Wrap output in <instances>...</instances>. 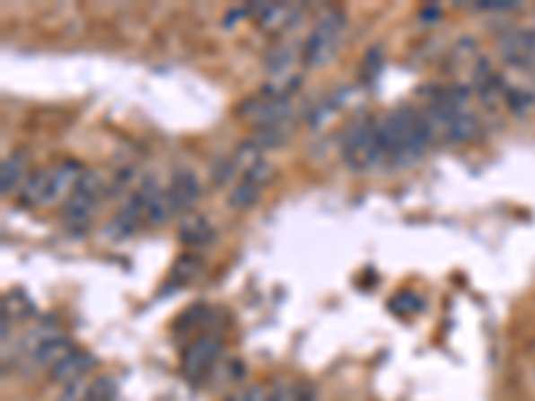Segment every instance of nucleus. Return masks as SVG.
<instances>
[{"instance_id": "1", "label": "nucleus", "mask_w": 535, "mask_h": 401, "mask_svg": "<svg viewBox=\"0 0 535 401\" xmlns=\"http://www.w3.org/2000/svg\"><path fill=\"white\" fill-rule=\"evenodd\" d=\"M378 139L383 161L404 169L417 163L434 142V132L425 124L423 113L415 108H397L378 121Z\"/></svg>"}, {"instance_id": "23", "label": "nucleus", "mask_w": 535, "mask_h": 401, "mask_svg": "<svg viewBox=\"0 0 535 401\" xmlns=\"http://www.w3.org/2000/svg\"><path fill=\"white\" fill-rule=\"evenodd\" d=\"M239 174H241V171H239V166H236L233 155H228V158L223 155V158H217V163L212 166V182H215L217 187L231 185Z\"/></svg>"}, {"instance_id": "4", "label": "nucleus", "mask_w": 535, "mask_h": 401, "mask_svg": "<svg viewBox=\"0 0 535 401\" xmlns=\"http://www.w3.org/2000/svg\"><path fill=\"white\" fill-rule=\"evenodd\" d=\"M108 185H102L100 174L94 171H83V177L78 179V185L73 187V193L67 196V201L62 204V220L73 233H81L89 228L92 214L100 206V198H105Z\"/></svg>"}, {"instance_id": "27", "label": "nucleus", "mask_w": 535, "mask_h": 401, "mask_svg": "<svg viewBox=\"0 0 535 401\" xmlns=\"http://www.w3.org/2000/svg\"><path fill=\"white\" fill-rule=\"evenodd\" d=\"M86 401H116V388H113V380H97L92 386V397Z\"/></svg>"}, {"instance_id": "10", "label": "nucleus", "mask_w": 535, "mask_h": 401, "mask_svg": "<svg viewBox=\"0 0 535 401\" xmlns=\"http://www.w3.org/2000/svg\"><path fill=\"white\" fill-rule=\"evenodd\" d=\"M142 220H145V196H142V190H134L124 201V206L118 209V214L113 217V222L105 228V233L110 239H127L139 228Z\"/></svg>"}, {"instance_id": "29", "label": "nucleus", "mask_w": 535, "mask_h": 401, "mask_svg": "<svg viewBox=\"0 0 535 401\" xmlns=\"http://www.w3.org/2000/svg\"><path fill=\"white\" fill-rule=\"evenodd\" d=\"M228 401H268V391L263 386H252V388H247V391L233 394Z\"/></svg>"}, {"instance_id": "5", "label": "nucleus", "mask_w": 535, "mask_h": 401, "mask_svg": "<svg viewBox=\"0 0 535 401\" xmlns=\"http://www.w3.org/2000/svg\"><path fill=\"white\" fill-rule=\"evenodd\" d=\"M223 343L217 335H198L182 353V375L190 383H201L217 364Z\"/></svg>"}, {"instance_id": "6", "label": "nucleus", "mask_w": 535, "mask_h": 401, "mask_svg": "<svg viewBox=\"0 0 535 401\" xmlns=\"http://www.w3.org/2000/svg\"><path fill=\"white\" fill-rule=\"evenodd\" d=\"M498 51L506 65H512L517 70H535V32L509 27L498 38Z\"/></svg>"}, {"instance_id": "8", "label": "nucleus", "mask_w": 535, "mask_h": 401, "mask_svg": "<svg viewBox=\"0 0 535 401\" xmlns=\"http://www.w3.org/2000/svg\"><path fill=\"white\" fill-rule=\"evenodd\" d=\"M174 214H190V209L201 201V182L193 171H174L166 187Z\"/></svg>"}, {"instance_id": "2", "label": "nucleus", "mask_w": 535, "mask_h": 401, "mask_svg": "<svg viewBox=\"0 0 535 401\" xmlns=\"http://www.w3.org/2000/svg\"><path fill=\"white\" fill-rule=\"evenodd\" d=\"M346 24H348V16H346L343 8H327L316 19L313 30H311V35L303 46V65L311 67V70L324 67L338 54L343 35H346Z\"/></svg>"}, {"instance_id": "31", "label": "nucleus", "mask_w": 535, "mask_h": 401, "mask_svg": "<svg viewBox=\"0 0 535 401\" xmlns=\"http://www.w3.org/2000/svg\"><path fill=\"white\" fill-rule=\"evenodd\" d=\"M300 401H316V397H313V394H308V391H303V399Z\"/></svg>"}, {"instance_id": "14", "label": "nucleus", "mask_w": 535, "mask_h": 401, "mask_svg": "<svg viewBox=\"0 0 535 401\" xmlns=\"http://www.w3.org/2000/svg\"><path fill=\"white\" fill-rule=\"evenodd\" d=\"M92 370H94V356L86 353V351H75V353H70L62 364H57V367L51 370V380L67 386V383L83 380Z\"/></svg>"}, {"instance_id": "15", "label": "nucleus", "mask_w": 535, "mask_h": 401, "mask_svg": "<svg viewBox=\"0 0 535 401\" xmlns=\"http://www.w3.org/2000/svg\"><path fill=\"white\" fill-rule=\"evenodd\" d=\"M24 182H27V155L11 153L0 166V190H3V196H11V193L22 190Z\"/></svg>"}, {"instance_id": "25", "label": "nucleus", "mask_w": 535, "mask_h": 401, "mask_svg": "<svg viewBox=\"0 0 535 401\" xmlns=\"http://www.w3.org/2000/svg\"><path fill=\"white\" fill-rule=\"evenodd\" d=\"M383 57H386V48L378 43V46H373L370 51H367V57H364V78L373 83L375 78H378V73H381V65H383Z\"/></svg>"}, {"instance_id": "20", "label": "nucleus", "mask_w": 535, "mask_h": 401, "mask_svg": "<svg viewBox=\"0 0 535 401\" xmlns=\"http://www.w3.org/2000/svg\"><path fill=\"white\" fill-rule=\"evenodd\" d=\"M206 316H209V308H206L204 302L190 305V308L177 318V324H174V335H190V329H196L198 324H204V321H206Z\"/></svg>"}, {"instance_id": "24", "label": "nucleus", "mask_w": 535, "mask_h": 401, "mask_svg": "<svg viewBox=\"0 0 535 401\" xmlns=\"http://www.w3.org/2000/svg\"><path fill=\"white\" fill-rule=\"evenodd\" d=\"M8 313H11V318L27 316V313H32V302L22 292H11L3 302V316H8Z\"/></svg>"}, {"instance_id": "3", "label": "nucleus", "mask_w": 535, "mask_h": 401, "mask_svg": "<svg viewBox=\"0 0 535 401\" xmlns=\"http://www.w3.org/2000/svg\"><path fill=\"white\" fill-rule=\"evenodd\" d=\"M340 153L348 169L354 171H367L378 163H383V150L378 139V121L373 118H359L354 121L340 139Z\"/></svg>"}, {"instance_id": "11", "label": "nucleus", "mask_w": 535, "mask_h": 401, "mask_svg": "<svg viewBox=\"0 0 535 401\" xmlns=\"http://www.w3.org/2000/svg\"><path fill=\"white\" fill-rule=\"evenodd\" d=\"M19 206L24 209H38V206H48L51 198V166L48 169H35L27 182L19 190Z\"/></svg>"}, {"instance_id": "18", "label": "nucleus", "mask_w": 535, "mask_h": 401, "mask_svg": "<svg viewBox=\"0 0 535 401\" xmlns=\"http://www.w3.org/2000/svg\"><path fill=\"white\" fill-rule=\"evenodd\" d=\"M62 332H59V327L57 324H51V321H43V324H38L35 329H30L27 335H24V340H22V351L27 353V359L40 348V345H46L48 340H54V337H59Z\"/></svg>"}, {"instance_id": "19", "label": "nucleus", "mask_w": 535, "mask_h": 401, "mask_svg": "<svg viewBox=\"0 0 535 401\" xmlns=\"http://www.w3.org/2000/svg\"><path fill=\"white\" fill-rule=\"evenodd\" d=\"M477 65L479 62V48H477V40L474 38H463L458 40L452 48H450V57H447V70H455L458 65Z\"/></svg>"}, {"instance_id": "13", "label": "nucleus", "mask_w": 535, "mask_h": 401, "mask_svg": "<svg viewBox=\"0 0 535 401\" xmlns=\"http://www.w3.org/2000/svg\"><path fill=\"white\" fill-rule=\"evenodd\" d=\"M177 233H180V241L190 249H201V247H209L215 241V228L201 214H185Z\"/></svg>"}, {"instance_id": "17", "label": "nucleus", "mask_w": 535, "mask_h": 401, "mask_svg": "<svg viewBox=\"0 0 535 401\" xmlns=\"http://www.w3.org/2000/svg\"><path fill=\"white\" fill-rule=\"evenodd\" d=\"M260 185H255L252 179H241L233 190H231V196H228V206L231 209H252L258 201H260Z\"/></svg>"}, {"instance_id": "9", "label": "nucleus", "mask_w": 535, "mask_h": 401, "mask_svg": "<svg viewBox=\"0 0 535 401\" xmlns=\"http://www.w3.org/2000/svg\"><path fill=\"white\" fill-rule=\"evenodd\" d=\"M142 196H145V222L150 228H161L174 217V206L169 201V193L155 182V179H145L139 185Z\"/></svg>"}, {"instance_id": "26", "label": "nucleus", "mask_w": 535, "mask_h": 401, "mask_svg": "<svg viewBox=\"0 0 535 401\" xmlns=\"http://www.w3.org/2000/svg\"><path fill=\"white\" fill-rule=\"evenodd\" d=\"M92 397V388L86 386V380H75V383H67L59 394L57 401H86Z\"/></svg>"}, {"instance_id": "12", "label": "nucleus", "mask_w": 535, "mask_h": 401, "mask_svg": "<svg viewBox=\"0 0 535 401\" xmlns=\"http://www.w3.org/2000/svg\"><path fill=\"white\" fill-rule=\"evenodd\" d=\"M78 348L73 345V340L62 332L59 337H54V340H48L46 345H40L32 356H30V364H35L38 370H54L57 364H62L70 353H75Z\"/></svg>"}, {"instance_id": "16", "label": "nucleus", "mask_w": 535, "mask_h": 401, "mask_svg": "<svg viewBox=\"0 0 535 401\" xmlns=\"http://www.w3.org/2000/svg\"><path fill=\"white\" fill-rule=\"evenodd\" d=\"M504 105L514 113V116H531L535 110V89L533 86H512L506 89Z\"/></svg>"}, {"instance_id": "7", "label": "nucleus", "mask_w": 535, "mask_h": 401, "mask_svg": "<svg viewBox=\"0 0 535 401\" xmlns=\"http://www.w3.org/2000/svg\"><path fill=\"white\" fill-rule=\"evenodd\" d=\"M247 13L258 19L263 32H281L292 27L300 19V5H286V3H252L247 5Z\"/></svg>"}, {"instance_id": "30", "label": "nucleus", "mask_w": 535, "mask_h": 401, "mask_svg": "<svg viewBox=\"0 0 535 401\" xmlns=\"http://www.w3.org/2000/svg\"><path fill=\"white\" fill-rule=\"evenodd\" d=\"M417 19H420L423 24H434V22L442 19V8H439V5H423V8L417 11Z\"/></svg>"}, {"instance_id": "21", "label": "nucleus", "mask_w": 535, "mask_h": 401, "mask_svg": "<svg viewBox=\"0 0 535 401\" xmlns=\"http://www.w3.org/2000/svg\"><path fill=\"white\" fill-rule=\"evenodd\" d=\"M389 308H391V313H397V316H401V318H407V316H412V313H417V310L423 308V297H420V294H415V292H409V289H404V292H399V294H394V297H391Z\"/></svg>"}, {"instance_id": "22", "label": "nucleus", "mask_w": 535, "mask_h": 401, "mask_svg": "<svg viewBox=\"0 0 535 401\" xmlns=\"http://www.w3.org/2000/svg\"><path fill=\"white\" fill-rule=\"evenodd\" d=\"M198 270H201V260H198L196 255H182V257H177V263L171 266L169 281H174V283H185V281H190Z\"/></svg>"}, {"instance_id": "28", "label": "nucleus", "mask_w": 535, "mask_h": 401, "mask_svg": "<svg viewBox=\"0 0 535 401\" xmlns=\"http://www.w3.org/2000/svg\"><path fill=\"white\" fill-rule=\"evenodd\" d=\"M474 11H485V13H509L517 11V3H504V0H482L471 5Z\"/></svg>"}]
</instances>
